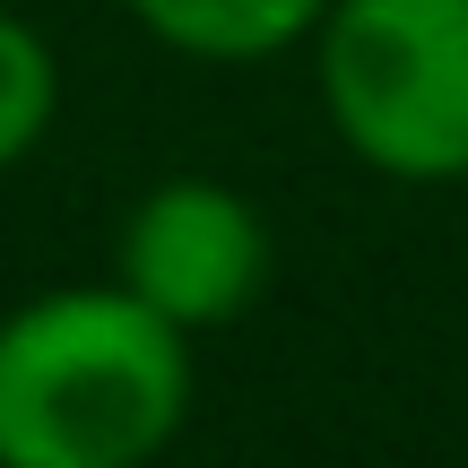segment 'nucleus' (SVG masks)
<instances>
[{
    "label": "nucleus",
    "mask_w": 468,
    "mask_h": 468,
    "mask_svg": "<svg viewBox=\"0 0 468 468\" xmlns=\"http://www.w3.org/2000/svg\"><path fill=\"white\" fill-rule=\"evenodd\" d=\"M191 417V330L131 286L0 313V468H139Z\"/></svg>",
    "instance_id": "obj_1"
},
{
    "label": "nucleus",
    "mask_w": 468,
    "mask_h": 468,
    "mask_svg": "<svg viewBox=\"0 0 468 468\" xmlns=\"http://www.w3.org/2000/svg\"><path fill=\"white\" fill-rule=\"evenodd\" d=\"M313 52L330 131L373 174H468V0H330Z\"/></svg>",
    "instance_id": "obj_2"
},
{
    "label": "nucleus",
    "mask_w": 468,
    "mask_h": 468,
    "mask_svg": "<svg viewBox=\"0 0 468 468\" xmlns=\"http://www.w3.org/2000/svg\"><path fill=\"white\" fill-rule=\"evenodd\" d=\"M122 286L174 321V330H218L269 286V226L243 191L208 174L139 191L122 218Z\"/></svg>",
    "instance_id": "obj_3"
},
{
    "label": "nucleus",
    "mask_w": 468,
    "mask_h": 468,
    "mask_svg": "<svg viewBox=\"0 0 468 468\" xmlns=\"http://www.w3.org/2000/svg\"><path fill=\"white\" fill-rule=\"evenodd\" d=\"M122 9L191 61H269V52L303 44L330 0H122Z\"/></svg>",
    "instance_id": "obj_4"
},
{
    "label": "nucleus",
    "mask_w": 468,
    "mask_h": 468,
    "mask_svg": "<svg viewBox=\"0 0 468 468\" xmlns=\"http://www.w3.org/2000/svg\"><path fill=\"white\" fill-rule=\"evenodd\" d=\"M52 113H61V61H52V44L27 17L0 9V174H9L17 156H35V139L52 131Z\"/></svg>",
    "instance_id": "obj_5"
}]
</instances>
